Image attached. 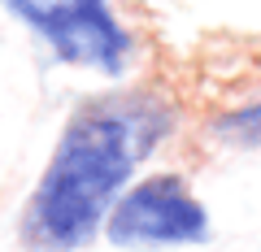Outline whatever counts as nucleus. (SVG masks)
<instances>
[{
  "instance_id": "nucleus-1",
  "label": "nucleus",
  "mask_w": 261,
  "mask_h": 252,
  "mask_svg": "<svg viewBox=\"0 0 261 252\" xmlns=\"http://www.w3.org/2000/svg\"><path fill=\"white\" fill-rule=\"evenodd\" d=\"M166 126L170 113L140 96L79 113L27 205V243L35 252H70L87 243L122 196L135 161L166 135Z\"/></svg>"
},
{
  "instance_id": "nucleus-2",
  "label": "nucleus",
  "mask_w": 261,
  "mask_h": 252,
  "mask_svg": "<svg viewBox=\"0 0 261 252\" xmlns=\"http://www.w3.org/2000/svg\"><path fill=\"white\" fill-rule=\"evenodd\" d=\"M105 231L122 248H166V243H200L209 239V213L187 191L183 178L152 174L113 205Z\"/></svg>"
},
{
  "instance_id": "nucleus-3",
  "label": "nucleus",
  "mask_w": 261,
  "mask_h": 252,
  "mask_svg": "<svg viewBox=\"0 0 261 252\" xmlns=\"http://www.w3.org/2000/svg\"><path fill=\"white\" fill-rule=\"evenodd\" d=\"M18 13L57 48V57L79 61V66H96L105 74H122L130 39L113 22L105 0H61V5H44V9L27 5Z\"/></svg>"
},
{
  "instance_id": "nucleus-4",
  "label": "nucleus",
  "mask_w": 261,
  "mask_h": 252,
  "mask_svg": "<svg viewBox=\"0 0 261 252\" xmlns=\"http://www.w3.org/2000/svg\"><path fill=\"white\" fill-rule=\"evenodd\" d=\"M214 135L231 139L235 148H261V104H248L240 113H226L222 122H214Z\"/></svg>"
},
{
  "instance_id": "nucleus-5",
  "label": "nucleus",
  "mask_w": 261,
  "mask_h": 252,
  "mask_svg": "<svg viewBox=\"0 0 261 252\" xmlns=\"http://www.w3.org/2000/svg\"><path fill=\"white\" fill-rule=\"evenodd\" d=\"M9 5L13 9H27V5H35V0H9Z\"/></svg>"
}]
</instances>
